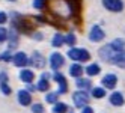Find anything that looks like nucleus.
Returning a JSON list of instances; mask_svg holds the SVG:
<instances>
[{"mask_svg": "<svg viewBox=\"0 0 125 113\" xmlns=\"http://www.w3.org/2000/svg\"><path fill=\"white\" fill-rule=\"evenodd\" d=\"M20 77H21V80L24 83H32L33 79H35V74L32 71H29V69H23L21 74H20Z\"/></svg>", "mask_w": 125, "mask_h": 113, "instance_id": "14", "label": "nucleus"}, {"mask_svg": "<svg viewBox=\"0 0 125 113\" xmlns=\"http://www.w3.org/2000/svg\"><path fill=\"white\" fill-rule=\"evenodd\" d=\"M9 2H15V0H9Z\"/></svg>", "mask_w": 125, "mask_h": 113, "instance_id": "34", "label": "nucleus"}, {"mask_svg": "<svg viewBox=\"0 0 125 113\" xmlns=\"http://www.w3.org/2000/svg\"><path fill=\"white\" fill-rule=\"evenodd\" d=\"M32 110H33V113H45V110H44V107L41 106V104H35V106H32Z\"/></svg>", "mask_w": 125, "mask_h": 113, "instance_id": "27", "label": "nucleus"}, {"mask_svg": "<svg viewBox=\"0 0 125 113\" xmlns=\"http://www.w3.org/2000/svg\"><path fill=\"white\" fill-rule=\"evenodd\" d=\"M11 57H12V56H11L9 53H3V54H2V59L5 60V62H9V60H11Z\"/></svg>", "mask_w": 125, "mask_h": 113, "instance_id": "30", "label": "nucleus"}, {"mask_svg": "<svg viewBox=\"0 0 125 113\" xmlns=\"http://www.w3.org/2000/svg\"><path fill=\"white\" fill-rule=\"evenodd\" d=\"M82 113H94V110H92L91 107H86V106H84V109L82 110Z\"/></svg>", "mask_w": 125, "mask_h": 113, "instance_id": "33", "label": "nucleus"}, {"mask_svg": "<svg viewBox=\"0 0 125 113\" xmlns=\"http://www.w3.org/2000/svg\"><path fill=\"white\" fill-rule=\"evenodd\" d=\"M103 5L105 6V9H109L112 12H121L124 8L122 0H103Z\"/></svg>", "mask_w": 125, "mask_h": 113, "instance_id": "4", "label": "nucleus"}, {"mask_svg": "<svg viewBox=\"0 0 125 113\" xmlns=\"http://www.w3.org/2000/svg\"><path fill=\"white\" fill-rule=\"evenodd\" d=\"M47 5V0H33V6L36 9H44Z\"/></svg>", "mask_w": 125, "mask_h": 113, "instance_id": "24", "label": "nucleus"}, {"mask_svg": "<svg viewBox=\"0 0 125 113\" xmlns=\"http://www.w3.org/2000/svg\"><path fill=\"white\" fill-rule=\"evenodd\" d=\"M124 95L121 93V92H115V93H112L110 95V103H112V106H116V107H119V106H122L124 104Z\"/></svg>", "mask_w": 125, "mask_h": 113, "instance_id": "13", "label": "nucleus"}, {"mask_svg": "<svg viewBox=\"0 0 125 113\" xmlns=\"http://www.w3.org/2000/svg\"><path fill=\"white\" fill-rule=\"evenodd\" d=\"M73 101L75 104V107H83L89 103V95L86 92H83V91H78V92H75L73 95Z\"/></svg>", "mask_w": 125, "mask_h": 113, "instance_id": "3", "label": "nucleus"}, {"mask_svg": "<svg viewBox=\"0 0 125 113\" xmlns=\"http://www.w3.org/2000/svg\"><path fill=\"white\" fill-rule=\"evenodd\" d=\"M112 62L116 63L118 66H121V68H125V53H124V51H121V53L115 54V57H113Z\"/></svg>", "mask_w": 125, "mask_h": 113, "instance_id": "15", "label": "nucleus"}, {"mask_svg": "<svg viewBox=\"0 0 125 113\" xmlns=\"http://www.w3.org/2000/svg\"><path fill=\"white\" fill-rule=\"evenodd\" d=\"M66 110H68V106L63 103H56V106L53 107V112L54 113H65Z\"/></svg>", "mask_w": 125, "mask_h": 113, "instance_id": "19", "label": "nucleus"}, {"mask_svg": "<svg viewBox=\"0 0 125 113\" xmlns=\"http://www.w3.org/2000/svg\"><path fill=\"white\" fill-rule=\"evenodd\" d=\"M69 74L73 75V77H78L83 74V68H82V65H78V63H74V65H71V68H69Z\"/></svg>", "mask_w": 125, "mask_h": 113, "instance_id": "16", "label": "nucleus"}, {"mask_svg": "<svg viewBox=\"0 0 125 113\" xmlns=\"http://www.w3.org/2000/svg\"><path fill=\"white\" fill-rule=\"evenodd\" d=\"M92 95H94V98H103L104 95H105V91L103 88H95L92 91Z\"/></svg>", "mask_w": 125, "mask_h": 113, "instance_id": "23", "label": "nucleus"}, {"mask_svg": "<svg viewBox=\"0 0 125 113\" xmlns=\"http://www.w3.org/2000/svg\"><path fill=\"white\" fill-rule=\"evenodd\" d=\"M68 56L73 59V60H87L89 57H91L89 51L82 50V48H71L68 51Z\"/></svg>", "mask_w": 125, "mask_h": 113, "instance_id": "2", "label": "nucleus"}, {"mask_svg": "<svg viewBox=\"0 0 125 113\" xmlns=\"http://www.w3.org/2000/svg\"><path fill=\"white\" fill-rule=\"evenodd\" d=\"M6 23V14L5 12H0V24Z\"/></svg>", "mask_w": 125, "mask_h": 113, "instance_id": "31", "label": "nucleus"}, {"mask_svg": "<svg viewBox=\"0 0 125 113\" xmlns=\"http://www.w3.org/2000/svg\"><path fill=\"white\" fill-rule=\"evenodd\" d=\"M6 38H8V32H6V29L0 27V42H3Z\"/></svg>", "mask_w": 125, "mask_h": 113, "instance_id": "29", "label": "nucleus"}, {"mask_svg": "<svg viewBox=\"0 0 125 113\" xmlns=\"http://www.w3.org/2000/svg\"><path fill=\"white\" fill-rule=\"evenodd\" d=\"M0 89H2V92H3L5 95H9V93H11V88H9L6 83H0Z\"/></svg>", "mask_w": 125, "mask_h": 113, "instance_id": "28", "label": "nucleus"}, {"mask_svg": "<svg viewBox=\"0 0 125 113\" xmlns=\"http://www.w3.org/2000/svg\"><path fill=\"white\" fill-rule=\"evenodd\" d=\"M62 65H63V57H62L60 53H53L50 57V66L53 69H59Z\"/></svg>", "mask_w": 125, "mask_h": 113, "instance_id": "7", "label": "nucleus"}, {"mask_svg": "<svg viewBox=\"0 0 125 113\" xmlns=\"http://www.w3.org/2000/svg\"><path fill=\"white\" fill-rule=\"evenodd\" d=\"M116 83H118V79H116L115 74H107V75L103 77V84L109 89H113L116 86Z\"/></svg>", "mask_w": 125, "mask_h": 113, "instance_id": "9", "label": "nucleus"}, {"mask_svg": "<svg viewBox=\"0 0 125 113\" xmlns=\"http://www.w3.org/2000/svg\"><path fill=\"white\" fill-rule=\"evenodd\" d=\"M57 92H53V93H48L47 97H45V100H47V103H56V100H57Z\"/></svg>", "mask_w": 125, "mask_h": 113, "instance_id": "26", "label": "nucleus"}, {"mask_svg": "<svg viewBox=\"0 0 125 113\" xmlns=\"http://www.w3.org/2000/svg\"><path fill=\"white\" fill-rule=\"evenodd\" d=\"M0 57H2V56H0Z\"/></svg>", "mask_w": 125, "mask_h": 113, "instance_id": "35", "label": "nucleus"}, {"mask_svg": "<svg viewBox=\"0 0 125 113\" xmlns=\"http://www.w3.org/2000/svg\"><path fill=\"white\" fill-rule=\"evenodd\" d=\"M36 89H38V91H41V92L48 91V82H47L45 79H41V80L38 82V84H36Z\"/></svg>", "mask_w": 125, "mask_h": 113, "instance_id": "21", "label": "nucleus"}, {"mask_svg": "<svg viewBox=\"0 0 125 113\" xmlns=\"http://www.w3.org/2000/svg\"><path fill=\"white\" fill-rule=\"evenodd\" d=\"M30 62H32V65H33V66H36V68H39V69L45 66V59L41 56V53H36V51L33 53Z\"/></svg>", "mask_w": 125, "mask_h": 113, "instance_id": "10", "label": "nucleus"}, {"mask_svg": "<svg viewBox=\"0 0 125 113\" xmlns=\"http://www.w3.org/2000/svg\"><path fill=\"white\" fill-rule=\"evenodd\" d=\"M77 86H78L80 89H84V91H86V89L91 88V82L86 80V79H84V80H83V79H78V80H77Z\"/></svg>", "mask_w": 125, "mask_h": 113, "instance_id": "22", "label": "nucleus"}, {"mask_svg": "<svg viewBox=\"0 0 125 113\" xmlns=\"http://www.w3.org/2000/svg\"><path fill=\"white\" fill-rule=\"evenodd\" d=\"M27 56H26L23 51H18V53H17L15 56H14V63L17 65V66H26L27 65Z\"/></svg>", "mask_w": 125, "mask_h": 113, "instance_id": "11", "label": "nucleus"}, {"mask_svg": "<svg viewBox=\"0 0 125 113\" xmlns=\"http://www.w3.org/2000/svg\"><path fill=\"white\" fill-rule=\"evenodd\" d=\"M104 36H105V35H104V32H103V29L100 27V26H94L92 30H91V33H89V38H91V41H94V42L103 41Z\"/></svg>", "mask_w": 125, "mask_h": 113, "instance_id": "5", "label": "nucleus"}, {"mask_svg": "<svg viewBox=\"0 0 125 113\" xmlns=\"http://www.w3.org/2000/svg\"><path fill=\"white\" fill-rule=\"evenodd\" d=\"M50 11L62 18H69L77 14L80 0H48Z\"/></svg>", "mask_w": 125, "mask_h": 113, "instance_id": "1", "label": "nucleus"}, {"mask_svg": "<svg viewBox=\"0 0 125 113\" xmlns=\"http://www.w3.org/2000/svg\"><path fill=\"white\" fill-rule=\"evenodd\" d=\"M65 42H66L68 45H74L75 44V36H74L73 33H68L66 38H65Z\"/></svg>", "mask_w": 125, "mask_h": 113, "instance_id": "25", "label": "nucleus"}, {"mask_svg": "<svg viewBox=\"0 0 125 113\" xmlns=\"http://www.w3.org/2000/svg\"><path fill=\"white\" fill-rule=\"evenodd\" d=\"M113 48H112V45H105V47H103L101 50H100V56H101V59L103 60H109V62H112L113 60V57H115V54H113Z\"/></svg>", "mask_w": 125, "mask_h": 113, "instance_id": "6", "label": "nucleus"}, {"mask_svg": "<svg viewBox=\"0 0 125 113\" xmlns=\"http://www.w3.org/2000/svg\"><path fill=\"white\" fill-rule=\"evenodd\" d=\"M18 101L21 106H29V104L32 103V97H30V93L27 91H20L18 92Z\"/></svg>", "mask_w": 125, "mask_h": 113, "instance_id": "12", "label": "nucleus"}, {"mask_svg": "<svg viewBox=\"0 0 125 113\" xmlns=\"http://www.w3.org/2000/svg\"><path fill=\"white\" fill-rule=\"evenodd\" d=\"M86 72H87V75H96L98 72H100V66H98L96 63H92V65H89L86 68Z\"/></svg>", "mask_w": 125, "mask_h": 113, "instance_id": "18", "label": "nucleus"}, {"mask_svg": "<svg viewBox=\"0 0 125 113\" xmlns=\"http://www.w3.org/2000/svg\"><path fill=\"white\" fill-rule=\"evenodd\" d=\"M110 45H112V48H113L115 51L121 53V51H124V45H125V44H124V41H122V39H115Z\"/></svg>", "mask_w": 125, "mask_h": 113, "instance_id": "17", "label": "nucleus"}, {"mask_svg": "<svg viewBox=\"0 0 125 113\" xmlns=\"http://www.w3.org/2000/svg\"><path fill=\"white\" fill-rule=\"evenodd\" d=\"M6 80H8L6 74H5V72H2V74H0V83H6Z\"/></svg>", "mask_w": 125, "mask_h": 113, "instance_id": "32", "label": "nucleus"}, {"mask_svg": "<svg viewBox=\"0 0 125 113\" xmlns=\"http://www.w3.org/2000/svg\"><path fill=\"white\" fill-rule=\"evenodd\" d=\"M63 41H65V38L62 36L60 33H56L54 38H53V47H60L62 44H63Z\"/></svg>", "mask_w": 125, "mask_h": 113, "instance_id": "20", "label": "nucleus"}, {"mask_svg": "<svg viewBox=\"0 0 125 113\" xmlns=\"http://www.w3.org/2000/svg\"><path fill=\"white\" fill-rule=\"evenodd\" d=\"M54 80L59 83V92H57V93H65L66 89H68V86H66V80H65L63 74L56 72V74H54Z\"/></svg>", "mask_w": 125, "mask_h": 113, "instance_id": "8", "label": "nucleus"}]
</instances>
